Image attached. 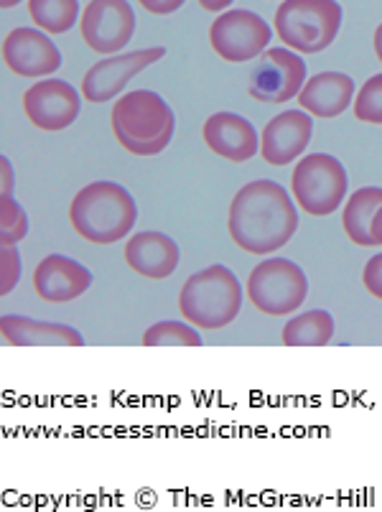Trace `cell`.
Segmentation results:
<instances>
[{
	"mask_svg": "<svg viewBox=\"0 0 382 512\" xmlns=\"http://www.w3.org/2000/svg\"><path fill=\"white\" fill-rule=\"evenodd\" d=\"M29 232V217L13 194H0V242L16 245Z\"/></svg>",
	"mask_w": 382,
	"mask_h": 512,
	"instance_id": "cb8c5ba5",
	"label": "cell"
},
{
	"mask_svg": "<svg viewBox=\"0 0 382 512\" xmlns=\"http://www.w3.org/2000/svg\"><path fill=\"white\" fill-rule=\"evenodd\" d=\"M380 207V186H362V189H357V192L349 197V202L344 204L342 225L354 245H360V248H372V245H375V240H372V220H375V214Z\"/></svg>",
	"mask_w": 382,
	"mask_h": 512,
	"instance_id": "ffe728a7",
	"label": "cell"
},
{
	"mask_svg": "<svg viewBox=\"0 0 382 512\" xmlns=\"http://www.w3.org/2000/svg\"><path fill=\"white\" fill-rule=\"evenodd\" d=\"M3 62L21 77H46L62 67V54L54 41L36 29H13L3 41Z\"/></svg>",
	"mask_w": 382,
	"mask_h": 512,
	"instance_id": "4fadbf2b",
	"label": "cell"
},
{
	"mask_svg": "<svg viewBox=\"0 0 382 512\" xmlns=\"http://www.w3.org/2000/svg\"><path fill=\"white\" fill-rule=\"evenodd\" d=\"M92 286V273L67 255H46L34 271V291L46 304H67Z\"/></svg>",
	"mask_w": 382,
	"mask_h": 512,
	"instance_id": "9a60e30c",
	"label": "cell"
},
{
	"mask_svg": "<svg viewBox=\"0 0 382 512\" xmlns=\"http://www.w3.org/2000/svg\"><path fill=\"white\" fill-rule=\"evenodd\" d=\"M270 36H273V31H270L268 23L258 13L242 11V8L222 13L209 29L212 49L230 64L258 59L268 49Z\"/></svg>",
	"mask_w": 382,
	"mask_h": 512,
	"instance_id": "9c48e42d",
	"label": "cell"
},
{
	"mask_svg": "<svg viewBox=\"0 0 382 512\" xmlns=\"http://www.w3.org/2000/svg\"><path fill=\"white\" fill-rule=\"evenodd\" d=\"M166 49L163 46H151V49L130 51V54H120V57H110L97 62L90 67V72L82 79V95L87 102H110L125 90L130 79L138 72H143L151 64L161 62Z\"/></svg>",
	"mask_w": 382,
	"mask_h": 512,
	"instance_id": "8fae6325",
	"label": "cell"
},
{
	"mask_svg": "<svg viewBox=\"0 0 382 512\" xmlns=\"http://www.w3.org/2000/svg\"><path fill=\"white\" fill-rule=\"evenodd\" d=\"M29 13L46 34H67L79 18L77 0H29Z\"/></svg>",
	"mask_w": 382,
	"mask_h": 512,
	"instance_id": "7402d4cb",
	"label": "cell"
},
{
	"mask_svg": "<svg viewBox=\"0 0 382 512\" xmlns=\"http://www.w3.org/2000/svg\"><path fill=\"white\" fill-rule=\"evenodd\" d=\"M342 29L337 0H283L276 11V31L288 49L319 54L329 49Z\"/></svg>",
	"mask_w": 382,
	"mask_h": 512,
	"instance_id": "5b68a950",
	"label": "cell"
},
{
	"mask_svg": "<svg viewBox=\"0 0 382 512\" xmlns=\"http://www.w3.org/2000/svg\"><path fill=\"white\" fill-rule=\"evenodd\" d=\"M372 240H375V245H382V207L377 209L375 220H372Z\"/></svg>",
	"mask_w": 382,
	"mask_h": 512,
	"instance_id": "4dcf8cb0",
	"label": "cell"
},
{
	"mask_svg": "<svg viewBox=\"0 0 382 512\" xmlns=\"http://www.w3.org/2000/svg\"><path fill=\"white\" fill-rule=\"evenodd\" d=\"M113 133L120 146L133 156H156L174 138V110L161 95L135 90L113 105Z\"/></svg>",
	"mask_w": 382,
	"mask_h": 512,
	"instance_id": "3957f363",
	"label": "cell"
},
{
	"mask_svg": "<svg viewBox=\"0 0 382 512\" xmlns=\"http://www.w3.org/2000/svg\"><path fill=\"white\" fill-rule=\"evenodd\" d=\"M148 13L153 16H166V13H174L184 6L186 0H138Z\"/></svg>",
	"mask_w": 382,
	"mask_h": 512,
	"instance_id": "83f0119b",
	"label": "cell"
},
{
	"mask_svg": "<svg viewBox=\"0 0 382 512\" xmlns=\"http://www.w3.org/2000/svg\"><path fill=\"white\" fill-rule=\"evenodd\" d=\"M79 92L64 79H44L36 82L23 95V110L26 118L41 130H64L77 120L79 115Z\"/></svg>",
	"mask_w": 382,
	"mask_h": 512,
	"instance_id": "7c38bea8",
	"label": "cell"
},
{
	"mask_svg": "<svg viewBox=\"0 0 382 512\" xmlns=\"http://www.w3.org/2000/svg\"><path fill=\"white\" fill-rule=\"evenodd\" d=\"M204 143L212 148L217 156L227 158L232 164H245L258 153V130L250 120L235 113H214L204 123Z\"/></svg>",
	"mask_w": 382,
	"mask_h": 512,
	"instance_id": "2e32d148",
	"label": "cell"
},
{
	"mask_svg": "<svg viewBox=\"0 0 382 512\" xmlns=\"http://www.w3.org/2000/svg\"><path fill=\"white\" fill-rule=\"evenodd\" d=\"M334 316L324 309L306 311L293 316L283 327V344L286 347H324L334 337Z\"/></svg>",
	"mask_w": 382,
	"mask_h": 512,
	"instance_id": "44dd1931",
	"label": "cell"
},
{
	"mask_svg": "<svg viewBox=\"0 0 382 512\" xmlns=\"http://www.w3.org/2000/svg\"><path fill=\"white\" fill-rule=\"evenodd\" d=\"M18 3H21V0H0V6L3 8H13V6H18Z\"/></svg>",
	"mask_w": 382,
	"mask_h": 512,
	"instance_id": "d6a6232c",
	"label": "cell"
},
{
	"mask_svg": "<svg viewBox=\"0 0 382 512\" xmlns=\"http://www.w3.org/2000/svg\"><path fill=\"white\" fill-rule=\"evenodd\" d=\"M0 179H3V184H0V194H13V166L8 158H0Z\"/></svg>",
	"mask_w": 382,
	"mask_h": 512,
	"instance_id": "f1b7e54d",
	"label": "cell"
},
{
	"mask_svg": "<svg viewBox=\"0 0 382 512\" xmlns=\"http://www.w3.org/2000/svg\"><path fill=\"white\" fill-rule=\"evenodd\" d=\"M82 39L97 54L125 49L135 34V13L128 0H90L82 13Z\"/></svg>",
	"mask_w": 382,
	"mask_h": 512,
	"instance_id": "30bf717a",
	"label": "cell"
},
{
	"mask_svg": "<svg viewBox=\"0 0 382 512\" xmlns=\"http://www.w3.org/2000/svg\"><path fill=\"white\" fill-rule=\"evenodd\" d=\"M347 171L329 153H309L293 169L291 192L296 204L314 217L337 212L347 197Z\"/></svg>",
	"mask_w": 382,
	"mask_h": 512,
	"instance_id": "52a82bcc",
	"label": "cell"
},
{
	"mask_svg": "<svg viewBox=\"0 0 382 512\" xmlns=\"http://www.w3.org/2000/svg\"><path fill=\"white\" fill-rule=\"evenodd\" d=\"M199 6H202L204 11L220 13V11H227V6H232V0H199Z\"/></svg>",
	"mask_w": 382,
	"mask_h": 512,
	"instance_id": "f546056e",
	"label": "cell"
},
{
	"mask_svg": "<svg viewBox=\"0 0 382 512\" xmlns=\"http://www.w3.org/2000/svg\"><path fill=\"white\" fill-rule=\"evenodd\" d=\"M227 227L235 245H240L245 253H276L283 245H288L296 232V204L276 181H250L232 199Z\"/></svg>",
	"mask_w": 382,
	"mask_h": 512,
	"instance_id": "6da1fadb",
	"label": "cell"
},
{
	"mask_svg": "<svg viewBox=\"0 0 382 512\" xmlns=\"http://www.w3.org/2000/svg\"><path fill=\"white\" fill-rule=\"evenodd\" d=\"M306 85L304 59L291 49H265L248 77V95L265 105H283L298 97Z\"/></svg>",
	"mask_w": 382,
	"mask_h": 512,
	"instance_id": "ba28073f",
	"label": "cell"
},
{
	"mask_svg": "<svg viewBox=\"0 0 382 512\" xmlns=\"http://www.w3.org/2000/svg\"><path fill=\"white\" fill-rule=\"evenodd\" d=\"M138 220L135 199L125 186L113 181H95L79 189L69 207V222L79 237L95 245H113L133 230Z\"/></svg>",
	"mask_w": 382,
	"mask_h": 512,
	"instance_id": "7a4b0ae2",
	"label": "cell"
},
{
	"mask_svg": "<svg viewBox=\"0 0 382 512\" xmlns=\"http://www.w3.org/2000/svg\"><path fill=\"white\" fill-rule=\"evenodd\" d=\"M18 278H21V255L16 245H3L0 248V293L8 296L18 286Z\"/></svg>",
	"mask_w": 382,
	"mask_h": 512,
	"instance_id": "484cf974",
	"label": "cell"
},
{
	"mask_svg": "<svg viewBox=\"0 0 382 512\" xmlns=\"http://www.w3.org/2000/svg\"><path fill=\"white\" fill-rule=\"evenodd\" d=\"M0 332L11 347H85V337L74 327L31 316L6 314L0 319Z\"/></svg>",
	"mask_w": 382,
	"mask_h": 512,
	"instance_id": "ac0fdd59",
	"label": "cell"
},
{
	"mask_svg": "<svg viewBox=\"0 0 382 512\" xmlns=\"http://www.w3.org/2000/svg\"><path fill=\"white\" fill-rule=\"evenodd\" d=\"M362 283H365V288L375 296V299L382 301V253L367 260L365 273H362Z\"/></svg>",
	"mask_w": 382,
	"mask_h": 512,
	"instance_id": "4316f807",
	"label": "cell"
},
{
	"mask_svg": "<svg viewBox=\"0 0 382 512\" xmlns=\"http://www.w3.org/2000/svg\"><path fill=\"white\" fill-rule=\"evenodd\" d=\"M314 136V120L306 110H288L276 115L263 128L260 136V156L270 166L293 164L309 146Z\"/></svg>",
	"mask_w": 382,
	"mask_h": 512,
	"instance_id": "5bb4252c",
	"label": "cell"
},
{
	"mask_svg": "<svg viewBox=\"0 0 382 512\" xmlns=\"http://www.w3.org/2000/svg\"><path fill=\"white\" fill-rule=\"evenodd\" d=\"M354 118L370 125H382V74H375L362 85L354 100Z\"/></svg>",
	"mask_w": 382,
	"mask_h": 512,
	"instance_id": "d4e9b609",
	"label": "cell"
},
{
	"mask_svg": "<svg viewBox=\"0 0 382 512\" xmlns=\"http://www.w3.org/2000/svg\"><path fill=\"white\" fill-rule=\"evenodd\" d=\"M240 281L227 265H209L186 278L179 293V311L197 329H225L242 309Z\"/></svg>",
	"mask_w": 382,
	"mask_h": 512,
	"instance_id": "277c9868",
	"label": "cell"
},
{
	"mask_svg": "<svg viewBox=\"0 0 382 512\" xmlns=\"http://www.w3.org/2000/svg\"><path fill=\"white\" fill-rule=\"evenodd\" d=\"M309 296L306 273L288 258H268L248 278V299L268 316H288L304 306Z\"/></svg>",
	"mask_w": 382,
	"mask_h": 512,
	"instance_id": "8992f818",
	"label": "cell"
},
{
	"mask_svg": "<svg viewBox=\"0 0 382 512\" xmlns=\"http://www.w3.org/2000/svg\"><path fill=\"white\" fill-rule=\"evenodd\" d=\"M179 245L163 232H138L125 245V263L138 276L163 281L179 268Z\"/></svg>",
	"mask_w": 382,
	"mask_h": 512,
	"instance_id": "e0dca14e",
	"label": "cell"
},
{
	"mask_svg": "<svg viewBox=\"0 0 382 512\" xmlns=\"http://www.w3.org/2000/svg\"><path fill=\"white\" fill-rule=\"evenodd\" d=\"M375 54H377V59L382 62V23L377 26V31H375Z\"/></svg>",
	"mask_w": 382,
	"mask_h": 512,
	"instance_id": "1f68e13d",
	"label": "cell"
},
{
	"mask_svg": "<svg viewBox=\"0 0 382 512\" xmlns=\"http://www.w3.org/2000/svg\"><path fill=\"white\" fill-rule=\"evenodd\" d=\"M146 347H202L197 327L189 321H158L143 334Z\"/></svg>",
	"mask_w": 382,
	"mask_h": 512,
	"instance_id": "603a6c76",
	"label": "cell"
},
{
	"mask_svg": "<svg viewBox=\"0 0 382 512\" xmlns=\"http://www.w3.org/2000/svg\"><path fill=\"white\" fill-rule=\"evenodd\" d=\"M354 102V82L349 74L321 72L306 79L304 90L298 92V105L314 118H337Z\"/></svg>",
	"mask_w": 382,
	"mask_h": 512,
	"instance_id": "d6986e66",
	"label": "cell"
}]
</instances>
